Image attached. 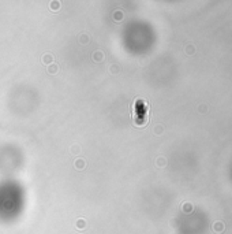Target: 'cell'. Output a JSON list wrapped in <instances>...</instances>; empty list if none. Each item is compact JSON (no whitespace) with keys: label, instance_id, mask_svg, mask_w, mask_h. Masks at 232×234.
I'll use <instances>...</instances> for the list:
<instances>
[{"label":"cell","instance_id":"cell-5","mask_svg":"<svg viewBox=\"0 0 232 234\" xmlns=\"http://www.w3.org/2000/svg\"><path fill=\"white\" fill-rule=\"evenodd\" d=\"M157 164H159V166H160V164H161V166H163V164H165L164 159H163V157H161V159H159V160H157Z\"/></svg>","mask_w":232,"mask_h":234},{"label":"cell","instance_id":"cell-2","mask_svg":"<svg viewBox=\"0 0 232 234\" xmlns=\"http://www.w3.org/2000/svg\"><path fill=\"white\" fill-rule=\"evenodd\" d=\"M48 71H49V73H51V74H55V73H56V71H57V66H55V64H52L51 67H48Z\"/></svg>","mask_w":232,"mask_h":234},{"label":"cell","instance_id":"cell-4","mask_svg":"<svg viewBox=\"0 0 232 234\" xmlns=\"http://www.w3.org/2000/svg\"><path fill=\"white\" fill-rule=\"evenodd\" d=\"M194 49H195V48H194V47H191V45H188V47L186 48V52H187L188 55H191V53H194Z\"/></svg>","mask_w":232,"mask_h":234},{"label":"cell","instance_id":"cell-3","mask_svg":"<svg viewBox=\"0 0 232 234\" xmlns=\"http://www.w3.org/2000/svg\"><path fill=\"white\" fill-rule=\"evenodd\" d=\"M83 166H85V163L82 161V159H79V160L75 161V167H79V168H82Z\"/></svg>","mask_w":232,"mask_h":234},{"label":"cell","instance_id":"cell-6","mask_svg":"<svg viewBox=\"0 0 232 234\" xmlns=\"http://www.w3.org/2000/svg\"><path fill=\"white\" fill-rule=\"evenodd\" d=\"M42 60H44V63H45V60H52V56H49V55H46V56L42 57Z\"/></svg>","mask_w":232,"mask_h":234},{"label":"cell","instance_id":"cell-1","mask_svg":"<svg viewBox=\"0 0 232 234\" xmlns=\"http://www.w3.org/2000/svg\"><path fill=\"white\" fill-rule=\"evenodd\" d=\"M213 230H214L216 233H221L222 230H224V223H222V222H216V223H213Z\"/></svg>","mask_w":232,"mask_h":234}]
</instances>
